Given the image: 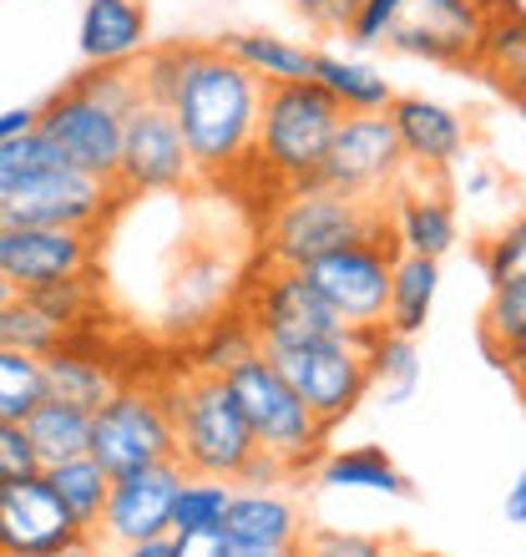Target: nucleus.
Masks as SVG:
<instances>
[{
  "instance_id": "nucleus-1",
  "label": "nucleus",
  "mask_w": 526,
  "mask_h": 557,
  "mask_svg": "<svg viewBox=\"0 0 526 557\" xmlns=\"http://www.w3.org/2000/svg\"><path fill=\"white\" fill-rule=\"evenodd\" d=\"M263 82L249 76L213 41H198V57L167 97L198 183H234L253 173V127H259Z\"/></svg>"
},
{
  "instance_id": "nucleus-2",
  "label": "nucleus",
  "mask_w": 526,
  "mask_h": 557,
  "mask_svg": "<svg viewBox=\"0 0 526 557\" xmlns=\"http://www.w3.org/2000/svg\"><path fill=\"white\" fill-rule=\"evenodd\" d=\"M137 107H142V87H137L132 66H87L51 102L36 107V127L61 152L66 168L112 183L117 177L122 127H127Z\"/></svg>"
},
{
  "instance_id": "nucleus-3",
  "label": "nucleus",
  "mask_w": 526,
  "mask_h": 557,
  "mask_svg": "<svg viewBox=\"0 0 526 557\" xmlns=\"http://www.w3.org/2000/svg\"><path fill=\"white\" fill-rule=\"evenodd\" d=\"M385 228V203L350 198L324 183H299L278 188L268 223H263V264L274 269H309L324 253L360 244V238Z\"/></svg>"
},
{
  "instance_id": "nucleus-4",
  "label": "nucleus",
  "mask_w": 526,
  "mask_h": 557,
  "mask_svg": "<svg viewBox=\"0 0 526 557\" xmlns=\"http://www.w3.org/2000/svg\"><path fill=\"white\" fill-rule=\"evenodd\" d=\"M339 117H345V112H339L314 82L263 87L259 127H253V177H263L274 193L314 183Z\"/></svg>"
},
{
  "instance_id": "nucleus-5",
  "label": "nucleus",
  "mask_w": 526,
  "mask_h": 557,
  "mask_svg": "<svg viewBox=\"0 0 526 557\" xmlns=\"http://www.w3.org/2000/svg\"><path fill=\"white\" fill-rule=\"evenodd\" d=\"M162 391H167V411H173L177 467L192 471V476L234 482L238 467L253 451V436L243 425V416H238L223 375L183 370V375H162Z\"/></svg>"
},
{
  "instance_id": "nucleus-6",
  "label": "nucleus",
  "mask_w": 526,
  "mask_h": 557,
  "mask_svg": "<svg viewBox=\"0 0 526 557\" xmlns=\"http://www.w3.org/2000/svg\"><path fill=\"white\" fill-rule=\"evenodd\" d=\"M223 385H228L238 416H243V425H249L253 446L274 451L293 476L314 471V461L329 451V431L309 416V406L293 396L289 381L268 366V355L263 350L243 355L238 366L223 370Z\"/></svg>"
},
{
  "instance_id": "nucleus-7",
  "label": "nucleus",
  "mask_w": 526,
  "mask_h": 557,
  "mask_svg": "<svg viewBox=\"0 0 526 557\" xmlns=\"http://www.w3.org/2000/svg\"><path fill=\"white\" fill-rule=\"evenodd\" d=\"M87 456L107 476H127V471L177 461L173 411H167L162 381H122L117 391L91 411Z\"/></svg>"
},
{
  "instance_id": "nucleus-8",
  "label": "nucleus",
  "mask_w": 526,
  "mask_h": 557,
  "mask_svg": "<svg viewBox=\"0 0 526 557\" xmlns=\"http://www.w3.org/2000/svg\"><path fill=\"white\" fill-rule=\"evenodd\" d=\"M268 366L289 381V391L309 406V416L335 431L339 421H350L360 411V400L370 396V375H365V355H360V330L345 335H324V339H299V345H278L263 350Z\"/></svg>"
},
{
  "instance_id": "nucleus-9",
  "label": "nucleus",
  "mask_w": 526,
  "mask_h": 557,
  "mask_svg": "<svg viewBox=\"0 0 526 557\" xmlns=\"http://www.w3.org/2000/svg\"><path fill=\"white\" fill-rule=\"evenodd\" d=\"M516 0H400L385 41L400 57H421L430 66H476L491 15Z\"/></svg>"
},
{
  "instance_id": "nucleus-10",
  "label": "nucleus",
  "mask_w": 526,
  "mask_h": 557,
  "mask_svg": "<svg viewBox=\"0 0 526 557\" xmlns=\"http://www.w3.org/2000/svg\"><path fill=\"white\" fill-rule=\"evenodd\" d=\"M127 198L117 183H102L76 168H51L36 183L15 188L0 198V223H21V228H82V234H107V223L117 219Z\"/></svg>"
},
{
  "instance_id": "nucleus-11",
  "label": "nucleus",
  "mask_w": 526,
  "mask_h": 557,
  "mask_svg": "<svg viewBox=\"0 0 526 557\" xmlns=\"http://www.w3.org/2000/svg\"><path fill=\"white\" fill-rule=\"evenodd\" d=\"M405 177L410 173H405V158H400V143H394L390 117L385 112H345L329 147H324L314 183L350 193V198L385 203Z\"/></svg>"
},
{
  "instance_id": "nucleus-12",
  "label": "nucleus",
  "mask_w": 526,
  "mask_h": 557,
  "mask_svg": "<svg viewBox=\"0 0 526 557\" xmlns=\"http://www.w3.org/2000/svg\"><path fill=\"white\" fill-rule=\"evenodd\" d=\"M238 309L259 335V350H278V345H299V339H324L345 335L339 314L320 299V289L309 284L304 269H274L263 264L259 274L238 289Z\"/></svg>"
},
{
  "instance_id": "nucleus-13",
  "label": "nucleus",
  "mask_w": 526,
  "mask_h": 557,
  "mask_svg": "<svg viewBox=\"0 0 526 557\" xmlns=\"http://www.w3.org/2000/svg\"><path fill=\"white\" fill-rule=\"evenodd\" d=\"M394 238L390 228L345 244V249L324 253L304 269L309 284L320 289V299L339 314L345 330H370L385 320V299H390V264H394Z\"/></svg>"
},
{
  "instance_id": "nucleus-14",
  "label": "nucleus",
  "mask_w": 526,
  "mask_h": 557,
  "mask_svg": "<svg viewBox=\"0 0 526 557\" xmlns=\"http://www.w3.org/2000/svg\"><path fill=\"white\" fill-rule=\"evenodd\" d=\"M112 183H117L122 198H158V193H183L198 183L188 147H183V133L167 117V107L142 102L127 117Z\"/></svg>"
},
{
  "instance_id": "nucleus-15",
  "label": "nucleus",
  "mask_w": 526,
  "mask_h": 557,
  "mask_svg": "<svg viewBox=\"0 0 526 557\" xmlns=\"http://www.w3.org/2000/svg\"><path fill=\"white\" fill-rule=\"evenodd\" d=\"M97 259H102V234L0 223V278L15 294H30L41 284H57V278H72V274H91Z\"/></svg>"
},
{
  "instance_id": "nucleus-16",
  "label": "nucleus",
  "mask_w": 526,
  "mask_h": 557,
  "mask_svg": "<svg viewBox=\"0 0 526 557\" xmlns=\"http://www.w3.org/2000/svg\"><path fill=\"white\" fill-rule=\"evenodd\" d=\"M177 482H183V467H177V461H162V467H142V471H127V476H112L102 522H97V532H91V543H107V547L162 543V537L173 532Z\"/></svg>"
},
{
  "instance_id": "nucleus-17",
  "label": "nucleus",
  "mask_w": 526,
  "mask_h": 557,
  "mask_svg": "<svg viewBox=\"0 0 526 557\" xmlns=\"http://www.w3.org/2000/svg\"><path fill=\"white\" fill-rule=\"evenodd\" d=\"M87 532L76 528L46 476H15L0 482V557H36L57 547L82 543Z\"/></svg>"
},
{
  "instance_id": "nucleus-18",
  "label": "nucleus",
  "mask_w": 526,
  "mask_h": 557,
  "mask_svg": "<svg viewBox=\"0 0 526 557\" xmlns=\"http://www.w3.org/2000/svg\"><path fill=\"white\" fill-rule=\"evenodd\" d=\"M385 117L394 127L400 158H405L410 177H440L451 162H461L471 143V127L455 107L436 102V97H394L385 107Z\"/></svg>"
},
{
  "instance_id": "nucleus-19",
  "label": "nucleus",
  "mask_w": 526,
  "mask_h": 557,
  "mask_svg": "<svg viewBox=\"0 0 526 557\" xmlns=\"http://www.w3.org/2000/svg\"><path fill=\"white\" fill-rule=\"evenodd\" d=\"M122 385V366L117 355L102 345L97 330H66L57 350L41 355V391L61 406H82V411H97L112 391Z\"/></svg>"
},
{
  "instance_id": "nucleus-20",
  "label": "nucleus",
  "mask_w": 526,
  "mask_h": 557,
  "mask_svg": "<svg viewBox=\"0 0 526 557\" xmlns=\"http://www.w3.org/2000/svg\"><path fill=\"white\" fill-rule=\"evenodd\" d=\"M238 274L228 264V253L218 249H188L177 259L173 278H167V299H162V324L192 335L198 324H208L213 314L234 309Z\"/></svg>"
},
{
  "instance_id": "nucleus-21",
  "label": "nucleus",
  "mask_w": 526,
  "mask_h": 557,
  "mask_svg": "<svg viewBox=\"0 0 526 557\" xmlns=\"http://www.w3.org/2000/svg\"><path fill=\"white\" fill-rule=\"evenodd\" d=\"M218 532L234 553H284L304 537V512L284 486H234Z\"/></svg>"
},
{
  "instance_id": "nucleus-22",
  "label": "nucleus",
  "mask_w": 526,
  "mask_h": 557,
  "mask_svg": "<svg viewBox=\"0 0 526 557\" xmlns=\"http://www.w3.org/2000/svg\"><path fill=\"white\" fill-rule=\"evenodd\" d=\"M385 228H390L400 253L446 259V253L455 249V208H451V198L440 188H430L425 177H405V183L390 193Z\"/></svg>"
},
{
  "instance_id": "nucleus-23",
  "label": "nucleus",
  "mask_w": 526,
  "mask_h": 557,
  "mask_svg": "<svg viewBox=\"0 0 526 557\" xmlns=\"http://www.w3.org/2000/svg\"><path fill=\"white\" fill-rule=\"evenodd\" d=\"M76 46L87 66H132L152 46V15L142 0H87L76 21Z\"/></svg>"
},
{
  "instance_id": "nucleus-24",
  "label": "nucleus",
  "mask_w": 526,
  "mask_h": 557,
  "mask_svg": "<svg viewBox=\"0 0 526 557\" xmlns=\"http://www.w3.org/2000/svg\"><path fill=\"white\" fill-rule=\"evenodd\" d=\"M314 476L329 492H375V497H415V486L394 467L385 446H345V451H324L314 461Z\"/></svg>"
},
{
  "instance_id": "nucleus-25",
  "label": "nucleus",
  "mask_w": 526,
  "mask_h": 557,
  "mask_svg": "<svg viewBox=\"0 0 526 557\" xmlns=\"http://www.w3.org/2000/svg\"><path fill=\"white\" fill-rule=\"evenodd\" d=\"M309 82L339 107V112H385L394 102V87L385 82L380 66L360 57H335V51H314Z\"/></svg>"
},
{
  "instance_id": "nucleus-26",
  "label": "nucleus",
  "mask_w": 526,
  "mask_h": 557,
  "mask_svg": "<svg viewBox=\"0 0 526 557\" xmlns=\"http://www.w3.org/2000/svg\"><path fill=\"white\" fill-rule=\"evenodd\" d=\"M223 57H234L249 76H259L263 87H278V82H309V66H314V51L299 41H284L274 30H228L213 41Z\"/></svg>"
},
{
  "instance_id": "nucleus-27",
  "label": "nucleus",
  "mask_w": 526,
  "mask_h": 557,
  "mask_svg": "<svg viewBox=\"0 0 526 557\" xmlns=\"http://www.w3.org/2000/svg\"><path fill=\"white\" fill-rule=\"evenodd\" d=\"M440 294V259H421V253H394L390 264V299H385V330L394 335H421L430 324Z\"/></svg>"
},
{
  "instance_id": "nucleus-28",
  "label": "nucleus",
  "mask_w": 526,
  "mask_h": 557,
  "mask_svg": "<svg viewBox=\"0 0 526 557\" xmlns=\"http://www.w3.org/2000/svg\"><path fill=\"white\" fill-rule=\"evenodd\" d=\"M360 355H365L370 391H385L390 406L415 396V385H421V350H415V335H394L385 324H370V330H360Z\"/></svg>"
},
{
  "instance_id": "nucleus-29",
  "label": "nucleus",
  "mask_w": 526,
  "mask_h": 557,
  "mask_svg": "<svg viewBox=\"0 0 526 557\" xmlns=\"http://www.w3.org/2000/svg\"><path fill=\"white\" fill-rule=\"evenodd\" d=\"M21 425H26V436H30V446H36V456H41V467H57V461L87 456L91 411H82V406H61V400L41 396Z\"/></svg>"
},
{
  "instance_id": "nucleus-30",
  "label": "nucleus",
  "mask_w": 526,
  "mask_h": 557,
  "mask_svg": "<svg viewBox=\"0 0 526 557\" xmlns=\"http://www.w3.org/2000/svg\"><path fill=\"white\" fill-rule=\"evenodd\" d=\"M46 486L57 492V502L66 507V517H72L76 528L97 532V522H102V507H107V486H112V476H107L91 456H72V461H57V467H41Z\"/></svg>"
},
{
  "instance_id": "nucleus-31",
  "label": "nucleus",
  "mask_w": 526,
  "mask_h": 557,
  "mask_svg": "<svg viewBox=\"0 0 526 557\" xmlns=\"http://www.w3.org/2000/svg\"><path fill=\"white\" fill-rule=\"evenodd\" d=\"M253 350H259V335H253V324L243 320V309H223V314H213L208 324L192 330L188 370H198V375H223V370L238 366V360Z\"/></svg>"
},
{
  "instance_id": "nucleus-32",
  "label": "nucleus",
  "mask_w": 526,
  "mask_h": 557,
  "mask_svg": "<svg viewBox=\"0 0 526 557\" xmlns=\"http://www.w3.org/2000/svg\"><path fill=\"white\" fill-rule=\"evenodd\" d=\"M522 66H526V30H522V11L506 5V11L491 15V26L481 36V51H476V66L471 72H486L501 91H522Z\"/></svg>"
},
{
  "instance_id": "nucleus-33",
  "label": "nucleus",
  "mask_w": 526,
  "mask_h": 557,
  "mask_svg": "<svg viewBox=\"0 0 526 557\" xmlns=\"http://www.w3.org/2000/svg\"><path fill=\"white\" fill-rule=\"evenodd\" d=\"M486 350L497 355L501 366H522V345H526V278H506L491 284V305H486Z\"/></svg>"
},
{
  "instance_id": "nucleus-34",
  "label": "nucleus",
  "mask_w": 526,
  "mask_h": 557,
  "mask_svg": "<svg viewBox=\"0 0 526 557\" xmlns=\"http://www.w3.org/2000/svg\"><path fill=\"white\" fill-rule=\"evenodd\" d=\"M228 497H234V482L183 471L173 497V532H218L223 512H228Z\"/></svg>"
},
{
  "instance_id": "nucleus-35",
  "label": "nucleus",
  "mask_w": 526,
  "mask_h": 557,
  "mask_svg": "<svg viewBox=\"0 0 526 557\" xmlns=\"http://www.w3.org/2000/svg\"><path fill=\"white\" fill-rule=\"evenodd\" d=\"M26 299L41 309L46 320H57L61 330H82V324H91V314L102 309V278L91 269V274H72V278H57V284H41V289H30Z\"/></svg>"
},
{
  "instance_id": "nucleus-36",
  "label": "nucleus",
  "mask_w": 526,
  "mask_h": 557,
  "mask_svg": "<svg viewBox=\"0 0 526 557\" xmlns=\"http://www.w3.org/2000/svg\"><path fill=\"white\" fill-rule=\"evenodd\" d=\"M198 57V41H167V46H147L137 57V87H142V102L167 107V97L177 91L183 72Z\"/></svg>"
},
{
  "instance_id": "nucleus-37",
  "label": "nucleus",
  "mask_w": 526,
  "mask_h": 557,
  "mask_svg": "<svg viewBox=\"0 0 526 557\" xmlns=\"http://www.w3.org/2000/svg\"><path fill=\"white\" fill-rule=\"evenodd\" d=\"M51 168H61V152L46 143L41 127H30V133L0 143V198L15 188H26V183H36V177L51 173Z\"/></svg>"
},
{
  "instance_id": "nucleus-38",
  "label": "nucleus",
  "mask_w": 526,
  "mask_h": 557,
  "mask_svg": "<svg viewBox=\"0 0 526 557\" xmlns=\"http://www.w3.org/2000/svg\"><path fill=\"white\" fill-rule=\"evenodd\" d=\"M61 335H66V330H61L57 320H46L26 294H15L11 305L0 309V345H11V350H21V355H36V360H41L46 350L61 345Z\"/></svg>"
},
{
  "instance_id": "nucleus-39",
  "label": "nucleus",
  "mask_w": 526,
  "mask_h": 557,
  "mask_svg": "<svg viewBox=\"0 0 526 557\" xmlns=\"http://www.w3.org/2000/svg\"><path fill=\"white\" fill-rule=\"evenodd\" d=\"M41 396V360L0 345V421H26Z\"/></svg>"
},
{
  "instance_id": "nucleus-40",
  "label": "nucleus",
  "mask_w": 526,
  "mask_h": 557,
  "mask_svg": "<svg viewBox=\"0 0 526 557\" xmlns=\"http://www.w3.org/2000/svg\"><path fill=\"white\" fill-rule=\"evenodd\" d=\"M293 557H390V547L370 532H345V528H309L299 543H293Z\"/></svg>"
},
{
  "instance_id": "nucleus-41",
  "label": "nucleus",
  "mask_w": 526,
  "mask_h": 557,
  "mask_svg": "<svg viewBox=\"0 0 526 557\" xmlns=\"http://www.w3.org/2000/svg\"><path fill=\"white\" fill-rule=\"evenodd\" d=\"M481 264H486V284L526 278V228H522V219H512L491 244H486Z\"/></svg>"
},
{
  "instance_id": "nucleus-42",
  "label": "nucleus",
  "mask_w": 526,
  "mask_h": 557,
  "mask_svg": "<svg viewBox=\"0 0 526 557\" xmlns=\"http://www.w3.org/2000/svg\"><path fill=\"white\" fill-rule=\"evenodd\" d=\"M360 5H365V0H293V15H299L309 30H320V36H350Z\"/></svg>"
},
{
  "instance_id": "nucleus-43",
  "label": "nucleus",
  "mask_w": 526,
  "mask_h": 557,
  "mask_svg": "<svg viewBox=\"0 0 526 557\" xmlns=\"http://www.w3.org/2000/svg\"><path fill=\"white\" fill-rule=\"evenodd\" d=\"M41 471V456L30 446L26 425L21 421H0V482H15V476H36Z\"/></svg>"
},
{
  "instance_id": "nucleus-44",
  "label": "nucleus",
  "mask_w": 526,
  "mask_h": 557,
  "mask_svg": "<svg viewBox=\"0 0 526 557\" xmlns=\"http://www.w3.org/2000/svg\"><path fill=\"white\" fill-rule=\"evenodd\" d=\"M394 15H400V0H365V5H360V15H354V26H350V36H345V41L365 46V51H370V46H380Z\"/></svg>"
},
{
  "instance_id": "nucleus-45",
  "label": "nucleus",
  "mask_w": 526,
  "mask_h": 557,
  "mask_svg": "<svg viewBox=\"0 0 526 557\" xmlns=\"http://www.w3.org/2000/svg\"><path fill=\"white\" fill-rule=\"evenodd\" d=\"M289 482H293V471L284 467L274 451H263V446H253L249 461H243L234 476V486H289Z\"/></svg>"
},
{
  "instance_id": "nucleus-46",
  "label": "nucleus",
  "mask_w": 526,
  "mask_h": 557,
  "mask_svg": "<svg viewBox=\"0 0 526 557\" xmlns=\"http://www.w3.org/2000/svg\"><path fill=\"white\" fill-rule=\"evenodd\" d=\"M167 557H234L223 532H167Z\"/></svg>"
},
{
  "instance_id": "nucleus-47",
  "label": "nucleus",
  "mask_w": 526,
  "mask_h": 557,
  "mask_svg": "<svg viewBox=\"0 0 526 557\" xmlns=\"http://www.w3.org/2000/svg\"><path fill=\"white\" fill-rule=\"evenodd\" d=\"M36 127V107H5L0 112V143H11V137L30 133Z\"/></svg>"
},
{
  "instance_id": "nucleus-48",
  "label": "nucleus",
  "mask_w": 526,
  "mask_h": 557,
  "mask_svg": "<svg viewBox=\"0 0 526 557\" xmlns=\"http://www.w3.org/2000/svg\"><path fill=\"white\" fill-rule=\"evenodd\" d=\"M501 512H506V522H512V528H526V476H516V482L506 486V502H501Z\"/></svg>"
},
{
  "instance_id": "nucleus-49",
  "label": "nucleus",
  "mask_w": 526,
  "mask_h": 557,
  "mask_svg": "<svg viewBox=\"0 0 526 557\" xmlns=\"http://www.w3.org/2000/svg\"><path fill=\"white\" fill-rule=\"evenodd\" d=\"M102 557H167V537H162V543H127V547H107Z\"/></svg>"
},
{
  "instance_id": "nucleus-50",
  "label": "nucleus",
  "mask_w": 526,
  "mask_h": 557,
  "mask_svg": "<svg viewBox=\"0 0 526 557\" xmlns=\"http://www.w3.org/2000/svg\"><path fill=\"white\" fill-rule=\"evenodd\" d=\"M36 557H97V543H91V537H82V543H72V547H57V553H36Z\"/></svg>"
},
{
  "instance_id": "nucleus-51",
  "label": "nucleus",
  "mask_w": 526,
  "mask_h": 557,
  "mask_svg": "<svg viewBox=\"0 0 526 557\" xmlns=\"http://www.w3.org/2000/svg\"><path fill=\"white\" fill-rule=\"evenodd\" d=\"M11 299H15V289H11V284H5V278H0V309L11 305Z\"/></svg>"
},
{
  "instance_id": "nucleus-52",
  "label": "nucleus",
  "mask_w": 526,
  "mask_h": 557,
  "mask_svg": "<svg viewBox=\"0 0 526 557\" xmlns=\"http://www.w3.org/2000/svg\"><path fill=\"white\" fill-rule=\"evenodd\" d=\"M234 557H293V547H284V553H234Z\"/></svg>"
},
{
  "instance_id": "nucleus-53",
  "label": "nucleus",
  "mask_w": 526,
  "mask_h": 557,
  "mask_svg": "<svg viewBox=\"0 0 526 557\" xmlns=\"http://www.w3.org/2000/svg\"><path fill=\"white\" fill-rule=\"evenodd\" d=\"M390 557H440V553H421V547H410V553H390Z\"/></svg>"
}]
</instances>
